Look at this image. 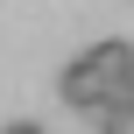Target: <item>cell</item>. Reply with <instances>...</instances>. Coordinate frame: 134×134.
<instances>
[{
    "mask_svg": "<svg viewBox=\"0 0 134 134\" xmlns=\"http://www.w3.org/2000/svg\"><path fill=\"white\" fill-rule=\"evenodd\" d=\"M57 92H64V106H78V113H106L113 99L134 92V42H92V49L57 78Z\"/></svg>",
    "mask_w": 134,
    "mask_h": 134,
    "instance_id": "6da1fadb",
    "label": "cell"
},
{
    "mask_svg": "<svg viewBox=\"0 0 134 134\" xmlns=\"http://www.w3.org/2000/svg\"><path fill=\"white\" fill-rule=\"evenodd\" d=\"M99 134H134V92H127V99H113V106L99 113Z\"/></svg>",
    "mask_w": 134,
    "mask_h": 134,
    "instance_id": "7a4b0ae2",
    "label": "cell"
},
{
    "mask_svg": "<svg viewBox=\"0 0 134 134\" xmlns=\"http://www.w3.org/2000/svg\"><path fill=\"white\" fill-rule=\"evenodd\" d=\"M7 134H42V127H35V120H14V127H7Z\"/></svg>",
    "mask_w": 134,
    "mask_h": 134,
    "instance_id": "3957f363",
    "label": "cell"
}]
</instances>
